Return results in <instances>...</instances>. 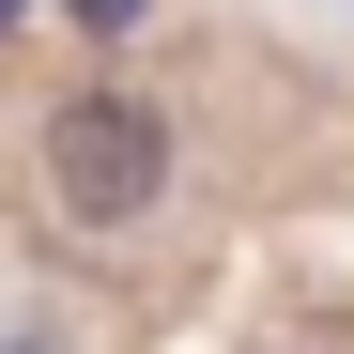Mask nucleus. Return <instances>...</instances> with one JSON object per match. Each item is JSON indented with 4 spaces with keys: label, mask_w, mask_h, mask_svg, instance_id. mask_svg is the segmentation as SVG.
Masks as SVG:
<instances>
[{
    "label": "nucleus",
    "mask_w": 354,
    "mask_h": 354,
    "mask_svg": "<svg viewBox=\"0 0 354 354\" xmlns=\"http://www.w3.org/2000/svg\"><path fill=\"white\" fill-rule=\"evenodd\" d=\"M46 201H62L77 231L154 216V201H169V124H154L139 93H77L62 124H46Z\"/></svg>",
    "instance_id": "nucleus-1"
}]
</instances>
